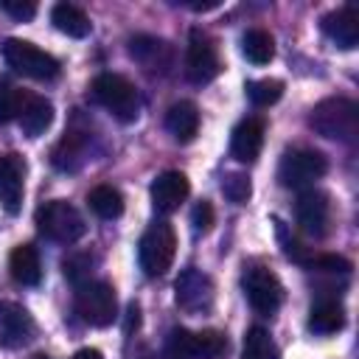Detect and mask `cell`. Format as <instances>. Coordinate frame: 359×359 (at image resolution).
<instances>
[{
  "label": "cell",
  "mask_w": 359,
  "mask_h": 359,
  "mask_svg": "<svg viewBox=\"0 0 359 359\" xmlns=\"http://www.w3.org/2000/svg\"><path fill=\"white\" fill-rule=\"evenodd\" d=\"M264 132H266L264 118H244L241 123H236L230 135V154L238 163H255L264 149Z\"/></svg>",
  "instance_id": "cell-18"
},
{
  "label": "cell",
  "mask_w": 359,
  "mask_h": 359,
  "mask_svg": "<svg viewBox=\"0 0 359 359\" xmlns=\"http://www.w3.org/2000/svg\"><path fill=\"white\" fill-rule=\"evenodd\" d=\"M241 53L252 65H266L275 56V36L264 28H250L241 36Z\"/></svg>",
  "instance_id": "cell-25"
},
{
  "label": "cell",
  "mask_w": 359,
  "mask_h": 359,
  "mask_svg": "<svg viewBox=\"0 0 359 359\" xmlns=\"http://www.w3.org/2000/svg\"><path fill=\"white\" fill-rule=\"evenodd\" d=\"M22 98H25L22 90H17L14 84H8V81L0 79V123H8V121H14L20 115Z\"/></svg>",
  "instance_id": "cell-29"
},
{
  "label": "cell",
  "mask_w": 359,
  "mask_h": 359,
  "mask_svg": "<svg viewBox=\"0 0 359 359\" xmlns=\"http://www.w3.org/2000/svg\"><path fill=\"white\" fill-rule=\"evenodd\" d=\"M129 56L149 73H168L174 65V48L151 34H137L129 39Z\"/></svg>",
  "instance_id": "cell-14"
},
{
  "label": "cell",
  "mask_w": 359,
  "mask_h": 359,
  "mask_svg": "<svg viewBox=\"0 0 359 359\" xmlns=\"http://www.w3.org/2000/svg\"><path fill=\"white\" fill-rule=\"evenodd\" d=\"M36 227L45 238H50L56 244H73L87 230L81 213L65 199H50L45 205H39L36 208Z\"/></svg>",
  "instance_id": "cell-4"
},
{
  "label": "cell",
  "mask_w": 359,
  "mask_h": 359,
  "mask_svg": "<svg viewBox=\"0 0 359 359\" xmlns=\"http://www.w3.org/2000/svg\"><path fill=\"white\" fill-rule=\"evenodd\" d=\"M191 194V182L182 171H163L151 182V205L157 213H174Z\"/></svg>",
  "instance_id": "cell-16"
},
{
  "label": "cell",
  "mask_w": 359,
  "mask_h": 359,
  "mask_svg": "<svg viewBox=\"0 0 359 359\" xmlns=\"http://www.w3.org/2000/svg\"><path fill=\"white\" fill-rule=\"evenodd\" d=\"M22 191H25V160L20 154H3L0 157V205L6 213L11 216L20 213Z\"/></svg>",
  "instance_id": "cell-15"
},
{
  "label": "cell",
  "mask_w": 359,
  "mask_h": 359,
  "mask_svg": "<svg viewBox=\"0 0 359 359\" xmlns=\"http://www.w3.org/2000/svg\"><path fill=\"white\" fill-rule=\"evenodd\" d=\"M306 269H317V272H328V275H348L353 269V264L342 255L334 252H323V255H309V261L303 264Z\"/></svg>",
  "instance_id": "cell-31"
},
{
  "label": "cell",
  "mask_w": 359,
  "mask_h": 359,
  "mask_svg": "<svg viewBox=\"0 0 359 359\" xmlns=\"http://www.w3.org/2000/svg\"><path fill=\"white\" fill-rule=\"evenodd\" d=\"M241 286H244V294H247L250 306L258 314H264V317L275 314L280 309V303H283V286H280L278 275L272 269H266V266H250V269H244Z\"/></svg>",
  "instance_id": "cell-10"
},
{
  "label": "cell",
  "mask_w": 359,
  "mask_h": 359,
  "mask_svg": "<svg viewBox=\"0 0 359 359\" xmlns=\"http://www.w3.org/2000/svg\"><path fill=\"white\" fill-rule=\"evenodd\" d=\"M241 359H280V351H278V345H275V339L269 337L266 328L252 325V328L244 334Z\"/></svg>",
  "instance_id": "cell-27"
},
{
  "label": "cell",
  "mask_w": 359,
  "mask_h": 359,
  "mask_svg": "<svg viewBox=\"0 0 359 359\" xmlns=\"http://www.w3.org/2000/svg\"><path fill=\"white\" fill-rule=\"evenodd\" d=\"M17 121L25 137H39L53 123V104L45 95H25Z\"/></svg>",
  "instance_id": "cell-19"
},
{
  "label": "cell",
  "mask_w": 359,
  "mask_h": 359,
  "mask_svg": "<svg viewBox=\"0 0 359 359\" xmlns=\"http://www.w3.org/2000/svg\"><path fill=\"white\" fill-rule=\"evenodd\" d=\"M244 90H247V98H250L255 107H269V104L280 101V95H283V81H278V79H258V81H247Z\"/></svg>",
  "instance_id": "cell-28"
},
{
  "label": "cell",
  "mask_w": 359,
  "mask_h": 359,
  "mask_svg": "<svg viewBox=\"0 0 359 359\" xmlns=\"http://www.w3.org/2000/svg\"><path fill=\"white\" fill-rule=\"evenodd\" d=\"M222 73V59L216 42L202 31L191 28L188 48H185V76L191 84H208Z\"/></svg>",
  "instance_id": "cell-8"
},
{
  "label": "cell",
  "mask_w": 359,
  "mask_h": 359,
  "mask_svg": "<svg viewBox=\"0 0 359 359\" xmlns=\"http://www.w3.org/2000/svg\"><path fill=\"white\" fill-rule=\"evenodd\" d=\"M76 314L95 328H107L118 317V297L112 283L107 280H87L76 289Z\"/></svg>",
  "instance_id": "cell-7"
},
{
  "label": "cell",
  "mask_w": 359,
  "mask_h": 359,
  "mask_svg": "<svg viewBox=\"0 0 359 359\" xmlns=\"http://www.w3.org/2000/svg\"><path fill=\"white\" fill-rule=\"evenodd\" d=\"M34 331H36V325L25 306L0 300V348L14 351V348L28 345L34 339Z\"/></svg>",
  "instance_id": "cell-13"
},
{
  "label": "cell",
  "mask_w": 359,
  "mask_h": 359,
  "mask_svg": "<svg viewBox=\"0 0 359 359\" xmlns=\"http://www.w3.org/2000/svg\"><path fill=\"white\" fill-rule=\"evenodd\" d=\"M87 202H90L93 213L101 216V219H118L123 213V196L112 185H95L87 194Z\"/></svg>",
  "instance_id": "cell-26"
},
{
  "label": "cell",
  "mask_w": 359,
  "mask_h": 359,
  "mask_svg": "<svg viewBox=\"0 0 359 359\" xmlns=\"http://www.w3.org/2000/svg\"><path fill=\"white\" fill-rule=\"evenodd\" d=\"M328 171V160L317 149H289L280 157L278 165V180L283 188H303L320 180Z\"/></svg>",
  "instance_id": "cell-9"
},
{
  "label": "cell",
  "mask_w": 359,
  "mask_h": 359,
  "mask_svg": "<svg viewBox=\"0 0 359 359\" xmlns=\"http://www.w3.org/2000/svg\"><path fill=\"white\" fill-rule=\"evenodd\" d=\"M3 59L11 70H17L28 79H36V81H50L62 70L56 56H50L48 50H42L25 39H6L3 42Z\"/></svg>",
  "instance_id": "cell-6"
},
{
  "label": "cell",
  "mask_w": 359,
  "mask_h": 359,
  "mask_svg": "<svg viewBox=\"0 0 359 359\" xmlns=\"http://www.w3.org/2000/svg\"><path fill=\"white\" fill-rule=\"evenodd\" d=\"M70 359H104V353H101L98 348H81V351H76Z\"/></svg>",
  "instance_id": "cell-35"
},
{
  "label": "cell",
  "mask_w": 359,
  "mask_h": 359,
  "mask_svg": "<svg viewBox=\"0 0 359 359\" xmlns=\"http://www.w3.org/2000/svg\"><path fill=\"white\" fill-rule=\"evenodd\" d=\"M50 22L56 25V31H62L73 39H84L93 31V22L84 14V8L73 6V3H56L50 8Z\"/></svg>",
  "instance_id": "cell-23"
},
{
  "label": "cell",
  "mask_w": 359,
  "mask_h": 359,
  "mask_svg": "<svg viewBox=\"0 0 359 359\" xmlns=\"http://www.w3.org/2000/svg\"><path fill=\"white\" fill-rule=\"evenodd\" d=\"M8 269L11 278L22 286H36L42 280V264H39V252L34 244H17L8 255Z\"/></svg>",
  "instance_id": "cell-22"
},
{
  "label": "cell",
  "mask_w": 359,
  "mask_h": 359,
  "mask_svg": "<svg viewBox=\"0 0 359 359\" xmlns=\"http://www.w3.org/2000/svg\"><path fill=\"white\" fill-rule=\"evenodd\" d=\"M174 300L185 314H205L213 306V280L205 272L188 266L174 283Z\"/></svg>",
  "instance_id": "cell-12"
},
{
  "label": "cell",
  "mask_w": 359,
  "mask_h": 359,
  "mask_svg": "<svg viewBox=\"0 0 359 359\" xmlns=\"http://www.w3.org/2000/svg\"><path fill=\"white\" fill-rule=\"evenodd\" d=\"M165 353L171 359H219L222 353H227V337L216 328H174L165 339Z\"/></svg>",
  "instance_id": "cell-5"
},
{
  "label": "cell",
  "mask_w": 359,
  "mask_h": 359,
  "mask_svg": "<svg viewBox=\"0 0 359 359\" xmlns=\"http://www.w3.org/2000/svg\"><path fill=\"white\" fill-rule=\"evenodd\" d=\"M87 154H90V135L70 129V132H65V137L53 146L50 160H53V165H56L59 171H76V168L87 160Z\"/></svg>",
  "instance_id": "cell-20"
},
{
  "label": "cell",
  "mask_w": 359,
  "mask_h": 359,
  "mask_svg": "<svg viewBox=\"0 0 359 359\" xmlns=\"http://www.w3.org/2000/svg\"><path fill=\"white\" fill-rule=\"evenodd\" d=\"M174 255H177V233H174L171 222L160 219V222L149 224V230L140 236V244H137L140 269L149 278H160L171 269Z\"/></svg>",
  "instance_id": "cell-3"
},
{
  "label": "cell",
  "mask_w": 359,
  "mask_h": 359,
  "mask_svg": "<svg viewBox=\"0 0 359 359\" xmlns=\"http://www.w3.org/2000/svg\"><path fill=\"white\" fill-rule=\"evenodd\" d=\"M309 126L328 137V140H342V143H353L359 135V107L351 98L334 95V98H323L311 115H309Z\"/></svg>",
  "instance_id": "cell-1"
},
{
  "label": "cell",
  "mask_w": 359,
  "mask_h": 359,
  "mask_svg": "<svg viewBox=\"0 0 359 359\" xmlns=\"http://www.w3.org/2000/svg\"><path fill=\"white\" fill-rule=\"evenodd\" d=\"M294 219H297V227L306 236L323 238L331 230V202H328V194L317 191V188H306L297 196V202H294Z\"/></svg>",
  "instance_id": "cell-11"
},
{
  "label": "cell",
  "mask_w": 359,
  "mask_h": 359,
  "mask_svg": "<svg viewBox=\"0 0 359 359\" xmlns=\"http://www.w3.org/2000/svg\"><path fill=\"white\" fill-rule=\"evenodd\" d=\"M191 222H194V230H196V233H208V230L213 227V222H216L213 205H210L208 199H199V202L194 205V210H191Z\"/></svg>",
  "instance_id": "cell-33"
},
{
  "label": "cell",
  "mask_w": 359,
  "mask_h": 359,
  "mask_svg": "<svg viewBox=\"0 0 359 359\" xmlns=\"http://www.w3.org/2000/svg\"><path fill=\"white\" fill-rule=\"evenodd\" d=\"M345 325V309L334 297H323L309 311V331L314 334H337Z\"/></svg>",
  "instance_id": "cell-24"
},
{
  "label": "cell",
  "mask_w": 359,
  "mask_h": 359,
  "mask_svg": "<svg viewBox=\"0 0 359 359\" xmlns=\"http://www.w3.org/2000/svg\"><path fill=\"white\" fill-rule=\"evenodd\" d=\"M93 98L118 121L129 123L140 115V93L121 73H98L93 79Z\"/></svg>",
  "instance_id": "cell-2"
},
{
  "label": "cell",
  "mask_w": 359,
  "mask_h": 359,
  "mask_svg": "<svg viewBox=\"0 0 359 359\" xmlns=\"http://www.w3.org/2000/svg\"><path fill=\"white\" fill-rule=\"evenodd\" d=\"M0 11L14 17V20H20V22H25V20H34L36 3L34 0H0Z\"/></svg>",
  "instance_id": "cell-34"
},
{
  "label": "cell",
  "mask_w": 359,
  "mask_h": 359,
  "mask_svg": "<svg viewBox=\"0 0 359 359\" xmlns=\"http://www.w3.org/2000/svg\"><path fill=\"white\" fill-rule=\"evenodd\" d=\"M323 34L342 50H351L359 45V11L356 6H342L337 11H328L323 17Z\"/></svg>",
  "instance_id": "cell-17"
},
{
  "label": "cell",
  "mask_w": 359,
  "mask_h": 359,
  "mask_svg": "<svg viewBox=\"0 0 359 359\" xmlns=\"http://www.w3.org/2000/svg\"><path fill=\"white\" fill-rule=\"evenodd\" d=\"M222 194H224L230 202L244 205V202L250 199V194H252L250 177L241 174V171H230V174H224V180H222Z\"/></svg>",
  "instance_id": "cell-30"
},
{
  "label": "cell",
  "mask_w": 359,
  "mask_h": 359,
  "mask_svg": "<svg viewBox=\"0 0 359 359\" xmlns=\"http://www.w3.org/2000/svg\"><path fill=\"white\" fill-rule=\"evenodd\" d=\"M93 264H95V258H93V255H70L62 266H65V275H67L76 286H81V283H87V280H90Z\"/></svg>",
  "instance_id": "cell-32"
},
{
  "label": "cell",
  "mask_w": 359,
  "mask_h": 359,
  "mask_svg": "<svg viewBox=\"0 0 359 359\" xmlns=\"http://www.w3.org/2000/svg\"><path fill=\"white\" fill-rule=\"evenodd\" d=\"M165 129L177 143H191L199 132V109L194 101H177L165 112Z\"/></svg>",
  "instance_id": "cell-21"
}]
</instances>
